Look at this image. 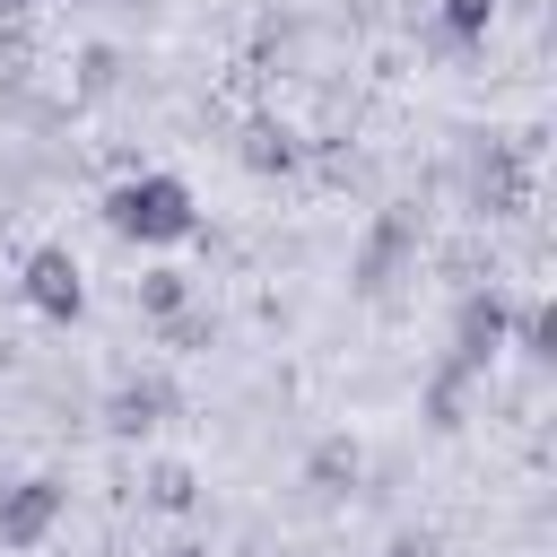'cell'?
I'll return each instance as SVG.
<instances>
[{
  "label": "cell",
  "mask_w": 557,
  "mask_h": 557,
  "mask_svg": "<svg viewBox=\"0 0 557 557\" xmlns=\"http://www.w3.org/2000/svg\"><path fill=\"white\" fill-rule=\"evenodd\" d=\"M0 487H9V479H0Z\"/></svg>",
  "instance_id": "cell-21"
},
{
  "label": "cell",
  "mask_w": 557,
  "mask_h": 557,
  "mask_svg": "<svg viewBox=\"0 0 557 557\" xmlns=\"http://www.w3.org/2000/svg\"><path fill=\"white\" fill-rule=\"evenodd\" d=\"M0 374H9V339H0Z\"/></svg>",
  "instance_id": "cell-19"
},
{
  "label": "cell",
  "mask_w": 557,
  "mask_h": 557,
  "mask_svg": "<svg viewBox=\"0 0 557 557\" xmlns=\"http://www.w3.org/2000/svg\"><path fill=\"white\" fill-rule=\"evenodd\" d=\"M357 479H366V453H357L348 435H322V444L305 453V487H313L322 505H339V496H357Z\"/></svg>",
  "instance_id": "cell-11"
},
{
  "label": "cell",
  "mask_w": 557,
  "mask_h": 557,
  "mask_svg": "<svg viewBox=\"0 0 557 557\" xmlns=\"http://www.w3.org/2000/svg\"><path fill=\"white\" fill-rule=\"evenodd\" d=\"M131 305H139V322L157 331V322H174L183 305H200V287H191V270H174V261H148V270L131 278Z\"/></svg>",
  "instance_id": "cell-9"
},
{
  "label": "cell",
  "mask_w": 557,
  "mask_h": 557,
  "mask_svg": "<svg viewBox=\"0 0 557 557\" xmlns=\"http://www.w3.org/2000/svg\"><path fill=\"white\" fill-rule=\"evenodd\" d=\"M35 9H44V0H0V26H26Z\"/></svg>",
  "instance_id": "cell-18"
},
{
  "label": "cell",
  "mask_w": 557,
  "mask_h": 557,
  "mask_svg": "<svg viewBox=\"0 0 557 557\" xmlns=\"http://www.w3.org/2000/svg\"><path fill=\"white\" fill-rule=\"evenodd\" d=\"M235 157H244L252 174H296V165H305V139H296L278 113H252V122L235 131Z\"/></svg>",
  "instance_id": "cell-8"
},
{
  "label": "cell",
  "mask_w": 557,
  "mask_h": 557,
  "mask_svg": "<svg viewBox=\"0 0 557 557\" xmlns=\"http://www.w3.org/2000/svg\"><path fill=\"white\" fill-rule=\"evenodd\" d=\"M157 339H165L174 357H200V348L218 339V313H209V305H183L174 322H157Z\"/></svg>",
  "instance_id": "cell-14"
},
{
  "label": "cell",
  "mask_w": 557,
  "mask_h": 557,
  "mask_svg": "<svg viewBox=\"0 0 557 557\" xmlns=\"http://www.w3.org/2000/svg\"><path fill=\"white\" fill-rule=\"evenodd\" d=\"M17 296H26V313H44V322H78L87 313V270H78V252L70 244H35L26 261H17Z\"/></svg>",
  "instance_id": "cell-6"
},
{
  "label": "cell",
  "mask_w": 557,
  "mask_h": 557,
  "mask_svg": "<svg viewBox=\"0 0 557 557\" xmlns=\"http://www.w3.org/2000/svg\"><path fill=\"white\" fill-rule=\"evenodd\" d=\"M61 513H70V479H52V470L9 479V487H0V548H9V557H35V548L61 531Z\"/></svg>",
  "instance_id": "cell-5"
},
{
  "label": "cell",
  "mask_w": 557,
  "mask_h": 557,
  "mask_svg": "<svg viewBox=\"0 0 557 557\" xmlns=\"http://www.w3.org/2000/svg\"><path fill=\"white\" fill-rule=\"evenodd\" d=\"M496 9H505V0H435V44H444V52H470V44H487Z\"/></svg>",
  "instance_id": "cell-13"
},
{
  "label": "cell",
  "mask_w": 557,
  "mask_h": 557,
  "mask_svg": "<svg viewBox=\"0 0 557 557\" xmlns=\"http://www.w3.org/2000/svg\"><path fill=\"white\" fill-rule=\"evenodd\" d=\"M165 557H200V548H165Z\"/></svg>",
  "instance_id": "cell-20"
},
{
  "label": "cell",
  "mask_w": 557,
  "mask_h": 557,
  "mask_svg": "<svg viewBox=\"0 0 557 557\" xmlns=\"http://www.w3.org/2000/svg\"><path fill=\"white\" fill-rule=\"evenodd\" d=\"M418 244H426V235H418V200H383L374 226H366V252H357V270H348L357 296H366V305H392L400 278H418Z\"/></svg>",
  "instance_id": "cell-3"
},
{
  "label": "cell",
  "mask_w": 557,
  "mask_h": 557,
  "mask_svg": "<svg viewBox=\"0 0 557 557\" xmlns=\"http://www.w3.org/2000/svg\"><path fill=\"white\" fill-rule=\"evenodd\" d=\"M531 183H540V139H531V131H522V139H496V131L470 139V157H461V209H470L479 226L522 218V209H531Z\"/></svg>",
  "instance_id": "cell-2"
},
{
  "label": "cell",
  "mask_w": 557,
  "mask_h": 557,
  "mask_svg": "<svg viewBox=\"0 0 557 557\" xmlns=\"http://www.w3.org/2000/svg\"><path fill=\"white\" fill-rule=\"evenodd\" d=\"M148 505L183 513V505H191V470H183V461H157V470H148Z\"/></svg>",
  "instance_id": "cell-15"
},
{
  "label": "cell",
  "mask_w": 557,
  "mask_h": 557,
  "mask_svg": "<svg viewBox=\"0 0 557 557\" xmlns=\"http://www.w3.org/2000/svg\"><path fill=\"white\" fill-rule=\"evenodd\" d=\"M392 557H435V540L426 531H392Z\"/></svg>",
  "instance_id": "cell-17"
},
{
  "label": "cell",
  "mask_w": 557,
  "mask_h": 557,
  "mask_svg": "<svg viewBox=\"0 0 557 557\" xmlns=\"http://www.w3.org/2000/svg\"><path fill=\"white\" fill-rule=\"evenodd\" d=\"M470 392H479V374H470V366H453V357H435V366H426V392H418L426 426H435V435H453V426L470 418Z\"/></svg>",
  "instance_id": "cell-10"
},
{
  "label": "cell",
  "mask_w": 557,
  "mask_h": 557,
  "mask_svg": "<svg viewBox=\"0 0 557 557\" xmlns=\"http://www.w3.org/2000/svg\"><path fill=\"white\" fill-rule=\"evenodd\" d=\"M505 339H513V296H505L496 278L461 287V296H453V339H444V357H453V366H470V374L487 383V366L505 357Z\"/></svg>",
  "instance_id": "cell-4"
},
{
  "label": "cell",
  "mask_w": 557,
  "mask_h": 557,
  "mask_svg": "<svg viewBox=\"0 0 557 557\" xmlns=\"http://www.w3.org/2000/svg\"><path fill=\"white\" fill-rule=\"evenodd\" d=\"M104 226L122 244H139V252H174V244L200 235V191L183 174H165V165H139V174H122L104 191Z\"/></svg>",
  "instance_id": "cell-1"
},
{
  "label": "cell",
  "mask_w": 557,
  "mask_h": 557,
  "mask_svg": "<svg viewBox=\"0 0 557 557\" xmlns=\"http://www.w3.org/2000/svg\"><path fill=\"white\" fill-rule=\"evenodd\" d=\"M113 87H122V52H104V44H96V52L78 61V96H113Z\"/></svg>",
  "instance_id": "cell-16"
},
{
  "label": "cell",
  "mask_w": 557,
  "mask_h": 557,
  "mask_svg": "<svg viewBox=\"0 0 557 557\" xmlns=\"http://www.w3.org/2000/svg\"><path fill=\"white\" fill-rule=\"evenodd\" d=\"M505 348H513L531 374H548V366H557V305H548V296L513 305V339H505Z\"/></svg>",
  "instance_id": "cell-12"
},
{
  "label": "cell",
  "mask_w": 557,
  "mask_h": 557,
  "mask_svg": "<svg viewBox=\"0 0 557 557\" xmlns=\"http://www.w3.org/2000/svg\"><path fill=\"white\" fill-rule=\"evenodd\" d=\"M165 418H174V383H165V374H122V383L104 392V435H122V444L157 435Z\"/></svg>",
  "instance_id": "cell-7"
}]
</instances>
